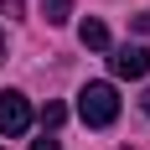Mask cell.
<instances>
[{
  "instance_id": "obj_1",
  "label": "cell",
  "mask_w": 150,
  "mask_h": 150,
  "mask_svg": "<svg viewBox=\"0 0 150 150\" xmlns=\"http://www.w3.org/2000/svg\"><path fill=\"white\" fill-rule=\"evenodd\" d=\"M78 119L88 124V129H109V124L119 119V93H114V83H88V88L78 93Z\"/></svg>"
},
{
  "instance_id": "obj_2",
  "label": "cell",
  "mask_w": 150,
  "mask_h": 150,
  "mask_svg": "<svg viewBox=\"0 0 150 150\" xmlns=\"http://www.w3.org/2000/svg\"><path fill=\"white\" fill-rule=\"evenodd\" d=\"M26 129H31V104H26V93L0 88V135L16 140V135H26Z\"/></svg>"
},
{
  "instance_id": "obj_3",
  "label": "cell",
  "mask_w": 150,
  "mask_h": 150,
  "mask_svg": "<svg viewBox=\"0 0 150 150\" xmlns=\"http://www.w3.org/2000/svg\"><path fill=\"white\" fill-rule=\"evenodd\" d=\"M109 67H114V78H129V83H140V78L150 73V52H145V47H119V52L109 57Z\"/></svg>"
},
{
  "instance_id": "obj_4",
  "label": "cell",
  "mask_w": 150,
  "mask_h": 150,
  "mask_svg": "<svg viewBox=\"0 0 150 150\" xmlns=\"http://www.w3.org/2000/svg\"><path fill=\"white\" fill-rule=\"evenodd\" d=\"M78 42L88 47V52H104L109 47V26L104 21H83V26H78Z\"/></svg>"
},
{
  "instance_id": "obj_5",
  "label": "cell",
  "mask_w": 150,
  "mask_h": 150,
  "mask_svg": "<svg viewBox=\"0 0 150 150\" xmlns=\"http://www.w3.org/2000/svg\"><path fill=\"white\" fill-rule=\"evenodd\" d=\"M42 16H47V26H62L73 16V0H42Z\"/></svg>"
},
{
  "instance_id": "obj_6",
  "label": "cell",
  "mask_w": 150,
  "mask_h": 150,
  "mask_svg": "<svg viewBox=\"0 0 150 150\" xmlns=\"http://www.w3.org/2000/svg\"><path fill=\"white\" fill-rule=\"evenodd\" d=\"M62 119H67V109H62V104H47V114H42V124H47V129H57Z\"/></svg>"
},
{
  "instance_id": "obj_7",
  "label": "cell",
  "mask_w": 150,
  "mask_h": 150,
  "mask_svg": "<svg viewBox=\"0 0 150 150\" xmlns=\"http://www.w3.org/2000/svg\"><path fill=\"white\" fill-rule=\"evenodd\" d=\"M0 11H5V16H21V11H26V0H0Z\"/></svg>"
},
{
  "instance_id": "obj_8",
  "label": "cell",
  "mask_w": 150,
  "mask_h": 150,
  "mask_svg": "<svg viewBox=\"0 0 150 150\" xmlns=\"http://www.w3.org/2000/svg\"><path fill=\"white\" fill-rule=\"evenodd\" d=\"M135 31H140V36H150V11H145V16H135Z\"/></svg>"
},
{
  "instance_id": "obj_9",
  "label": "cell",
  "mask_w": 150,
  "mask_h": 150,
  "mask_svg": "<svg viewBox=\"0 0 150 150\" xmlns=\"http://www.w3.org/2000/svg\"><path fill=\"white\" fill-rule=\"evenodd\" d=\"M31 150H62L57 140H31Z\"/></svg>"
},
{
  "instance_id": "obj_10",
  "label": "cell",
  "mask_w": 150,
  "mask_h": 150,
  "mask_svg": "<svg viewBox=\"0 0 150 150\" xmlns=\"http://www.w3.org/2000/svg\"><path fill=\"white\" fill-rule=\"evenodd\" d=\"M0 57H5V31H0Z\"/></svg>"
},
{
  "instance_id": "obj_11",
  "label": "cell",
  "mask_w": 150,
  "mask_h": 150,
  "mask_svg": "<svg viewBox=\"0 0 150 150\" xmlns=\"http://www.w3.org/2000/svg\"><path fill=\"white\" fill-rule=\"evenodd\" d=\"M145 114H150V93H145Z\"/></svg>"
},
{
  "instance_id": "obj_12",
  "label": "cell",
  "mask_w": 150,
  "mask_h": 150,
  "mask_svg": "<svg viewBox=\"0 0 150 150\" xmlns=\"http://www.w3.org/2000/svg\"><path fill=\"white\" fill-rule=\"evenodd\" d=\"M0 150H5V145H0Z\"/></svg>"
}]
</instances>
